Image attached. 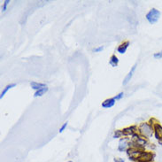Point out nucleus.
<instances>
[{
  "instance_id": "f257e3e1",
  "label": "nucleus",
  "mask_w": 162,
  "mask_h": 162,
  "mask_svg": "<svg viewBox=\"0 0 162 162\" xmlns=\"http://www.w3.org/2000/svg\"><path fill=\"white\" fill-rule=\"evenodd\" d=\"M139 131L141 133V135L145 137H151L152 136V131L153 129L151 125H149L148 123H142L139 127Z\"/></svg>"
},
{
  "instance_id": "f03ea898",
  "label": "nucleus",
  "mask_w": 162,
  "mask_h": 162,
  "mask_svg": "<svg viewBox=\"0 0 162 162\" xmlns=\"http://www.w3.org/2000/svg\"><path fill=\"white\" fill-rule=\"evenodd\" d=\"M160 17V12L155 8H152L147 14H146V19L151 24H155Z\"/></svg>"
},
{
  "instance_id": "7ed1b4c3",
  "label": "nucleus",
  "mask_w": 162,
  "mask_h": 162,
  "mask_svg": "<svg viewBox=\"0 0 162 162\" xmlns=\"http://www.w3.org/2000/svg\"><path fill=\"white\" fill-rule=\"evenodd\" d=\"M154 157V154L151 152H143L140 155L137 162H151Z\"/></svg>"
},
{
  "instance_id": "20e7f679",
  "label": "nucleus",
  "mask_w": 162,
  "mask_h": 162,
  "mask_svg": "<svg viewBox=\"0 0 162 162\" xmlns=\"http://www.w3.org/2000/svg\"><path fill=\"white\" fill-rule=\"evenodd\" d=\"M129 138L127 137H123L120 140L119 142V146H118V150L119 152H125L128 151V149L129 148Z\"/></svg>"
},
{
  "instance_id": "39448f33",
  "label": "nucleus",
  "mask_w": 162,
  "mask_h": 162,
  "mask_svg": "<svg viewBox=\"0 0 162 162\" xmlns=\"http://www.w3.org/2000/svg\"><path fill=\"white\" fill-rule=\"evenodd\" d=\"M153 129H154V132H155L156 138L159 141H162V127L159 124L156 123V124H154Z\"/></svg>"
},
{
  "instance_id": "423d86ee",
  "label": "nucleus",
  "mask_w": 162,
  "mask_h": 162,
  "mask_svg": "<svg viewBox=\"0 0 162 162\" xmlns=\"http://www.w3.org/2000/svg\"><path fill=\"white\" fill-rule=\"evenodd\" d=\"M115 104V99L114 98H109L106 99L102 103V107L104 108H110L112 106H114Z\"/></svg>"
},
{
  "instance_id": "0eeeda50",
  "label": "nucleus",
  "mask_w": 162,
  "mask_h": 162,
  "mask_svg": "<svg viewBox=\"0 0 162 162\" xmlns=\"http://www.w3.org/2000/svg\"><path fill=\"white\" fill-rule=\"evenodd\" d=\"M129 45V41L122 43V44L118 47V49H117L118 52H119V53H121V54H122V53H125V51H127Z\"/></svg>"
},
{
  "instance_id": "6e6552de",
  "label": "nucleus",
  "mask_w": 162,
  "mask_h": 162,
  "mask_svg": "<svg viewBox=\"0 0 162 162\" xmlns=\"http://www.w3.org/2000/svg\"><path fill=\"white\" fill-rule=\"evenodd\" d=\"M136 65H135V66L131 68V70H130V72L129 73V75L125 77V79H124V81H123V85H126V84L129 83V82L130 79L132 78V75H133V74H134V71H135V69H136Z\"/></svg>"
},
{
  "instance_id": "1a4fd4ad",
  "label": "nucleus",
  "mask_w": 162,
  "mask_h": 162,
  "mask_svg": "<svg viewBox=\"0 0 162 162\" xmlns=\"http://www.w3.org/2000/svg\"><path fill=\"white\" fill-rule=\"evenodd\" d=\"M31 87L34 89H37V91H39V89H43V88H45L46 85L44 84V83H38V82H32L30 83Z\"/></svg>"
},
{
  "instance_id": "9d476101",
  "label": "nucleus",
  "mask_w": 162,
  "mask_h": 162,
  "mask_svg": "<svg viewBox=\"0 0 162 162\" xmlns=\"http://www.w3.org/2000/svg\"><path fill=\"white\" fill-rule=\"evenodd\" d=\"M118 63H119V60H118V58H117L115 55H113V56L110 58L109 64H110L113 67H115V66H117Z\"/></svg>"
},
{
  "instance_id": "9b49d317",
  "label": "nucleus",
  "mask_w": 162,
  "mask_h": 162,
  "mask_svg": "<svg viewBox=\"0 0 162 162\" xmlns=\"http://www.w3.org/2000/svg\"><path fill=\"white\" fill-rule=\"evenodd\" d=\"M47 91H48V88H47V87L43 88V89H39V91H37V92L35 93V98H37V97H41V96H43L44 93H46Z\"/></svg>"
},
{
  "instance_id": "f8f14e48",
  "label": "nucleus",
  "mask_w": 162,
  "mask_h": 162,
  "mask_svg": "<svg viewBox=\"0 0 162 162\" xmlns=\"http://www.w3.org/2000/svg\"><path fill=\"white\" fill-rule=\"evenodd\" d=\"M15 85H16V84H14V83H13V84H10V85H7V86H6V87L5 89H4V91H2V93H1V97H0V98H3V97H4V96L6 95V92H7V91H9L10 89H12V87H14Z\"/></svg>"
},
{
  "instance_id": "ddd939ff",
  "label": "nucleus",
  "mask_w": 162,
  "mask_h": 162,
  "mask_svg": "<svg viewBox=\"0 0 162 162\" xmlns=\"http://www.w3.org/2000/svg\"><path fill=\"white\" fill-rule=\"evenodd\" d=\"M122 136H124L123 131H121V130H116V132H115V137H120Z\"/></svg>"
},
{
  "instance_id": "4468645a",
  "label": "nucleus",
  "mask_w": 162,
  "mask_h": 162,
  "mask_svg": "<svg viewBox=\"0 0 162 162\" xmlns=\"http://www.w3.org/2000/svg\"><path fill=\"white\" fill-rule=\"evenodd\" d=\"M154 58L155 59H161L162 58V51L158 52V53H155L154 54Z\"/></svg>"
},
{
  "instance_id": "2eb2a0df",
  "label": "nucleus",
  "mask_w": 162,
  "mask_h": 162,
  "mask_svg": "<svg viewBox=\"0 0 162 162\" xmlns=\"http://www.w3.org/2000/svg\"><path fill=\"white\" fill-rule=\"evenodd\" d=\"M123 95H124V93H123V92H120V94H118L117 96H115V97H114V98L115 100H117V99H120V98H121L123 97Z\"/></svg>"
},
{
  "instance_id": "dca6fc26",
  "label": "nucleus",
  "mask_w": 162,
  "mask_h": 162,
  "mask_svg": "<svg viewBox=\"0 0 162 162\" xmlns=\"http://www.w3.org/2000/svg\"><path fill=\"white\" fill-rule=\"evenodd\" d=\"M66 125H67V122H65V123H64V125H63L62 127H61V129H60V133H62V132L64 131V129L66 128Z\"/></svg>"
},
{
  "instance_id": "f3484780",
  "label": "nucleus",
  "mask_w": 162,
  "mask_h": 162,
  "mask_svg": "<svg viewBox=\"0 0 162 162\" xmlns=\"http://www.w3.org/2000/svg\"><path fill=\"white\" fill-rule=\"evenodd\" d=\"M114 162H124V159L121 158H114Z\"/></svg>"
},
{
  "instance_id": "a211bd4d",
  "label": "nucleus",
  "mask_w": 162,
  "mask_h": 162,
  "mask_svg": "<svg viewBox=\"0 0 162 162\" xmlns=\"http://www.w3.org/2000/svg\"><path fill=\"white\" fill-rule=\"evenodd\" d=\"M8 4H9V1H8V0L5 1V3H4V6H3V11H6V6H7Z\"/></svg>"
},
{
  "instance_id": "6ab92c4d",
  "label": "nucleus",
  "mask_w": 162,
  "mask_h": 162,
  "mask_svg": "<svg viewBox=\"0 0 162 162\" xmlns=\"http://www.w3.org/2000/svg\"><path fill=\"white\" fill-rule=\"evenodd\" d=\"M103 49H104V47H103V46H101V47H98V48L94 49V51H95V52H98V51H101Z\"/></svg>"
},
{
  "instance_id": "aec40b11",
  "label": "nucleus",
  "mask_w": 162,
  "mask_h": 162,
  "mask_svg": "<svg viewBox=\"0 0 162 162\" xmlns=\"http://www.w3.org/2000/svg\"><path fill=\"white\" fill-rule=\"evenodd\" d=\"M66 162H72V161H66Z\"/></svg>"
}]
</instances>
